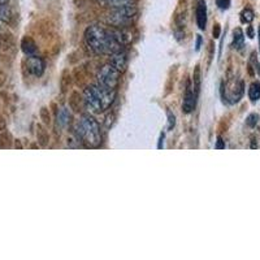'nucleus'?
Returning a JSON list of instances; mask_svg holds the SVG:
<instances>
[{"label":"nucleus","mask_w":260,"mask_h":260,"mask_svg":"<svg viewBox=\"0 0 260 260\" xmlns=\"http://www.w3.org/2000/svg\"><path fill=\"white\" fill-rule=\"evenodd\" d=\"M68 122H69V111L68 108L62 107V108H60L59 110V112H57V124H59L61 127H64Z\"/></svg>","instance_id":"obj_15"},{"label":"nucleus","mask_w":260,"mask_h":260,"mask_svg":"<svg viewBox=\"0 0 260 260\" xmlns=\"http://www.w3.org/2000/svg\"><path fill=\"white\" fill-rule=\"evenodd\" d=\"M26 69L30 74H32V76L41 77L42 74L45 73L46 64L42 57L30 55V56L26 59Z\"/></svg>","instance_id":"obj_7"},{"label":"nucleus","mask_w":260,"mask_h":260,"mask_svg":"<svg viewBox=\"0 0 260 260\" xmlns=\"http://www.w3.org/2000/svg\"><path fill=\"white\" fill-rule=\"evenodd\" d=\"M101 2L104 4V6L111 7V8H118V7L133 4L134 0H101Z\"/></svg>","instance_id":"obj_14"},{"label":"nucleus","mask_w":260,"mask_h":260,"mask_svg":"<svg viewBox=\"0 0 260 260\" xmlns=\"http://www.w3.org/2000/svg\"><path fill=\"white\" fill-rule=\"evenodd\" d=\"M257 120H259V116H257L256 113H251V115L247 117V120H246V124H247L248 126L254 127L255 125L257 124Z\"/></svg>","instance_id":"obj_18"},{"label":"nucleus","mask_w":260,"mask_h":260,"mask_svg":"<svg viewBox=\"0 0 260 260\" xmlns=\"http://www.w3.org/2000/svg\"><path fill=\"white\" fill-rule=\"evenodd\" d=\"M220 31H221V29H220V25L216 24L215 27H213V37H215V38H219Z\"/></svg>","instance_id":"obj_24"},{"label":"nucleus","mask_w":260,"mask_h":260,"mask_svg":"<svg viewBox=\"0 0 260 260\" xmlns=\"http://www.w3.org/2000/svg\"><path fill=\"white\" fill-rule=\"evenodd\" d=\"M247 34H248V36H250V38H252V37H254V30H252L251 26H248Z\"/></svg>","instance_id":"obj_26"},{"label":"nucleus","mask_w":260,"mask_h":260,"mask_svg":"<svg viewBox=\"0 0 260 260\" xmlns=\"http://www.w3.org/2000/svg\"><path fill=\"white\" fill-rule=\"evenodd\" d=\"M168 129H173L176 125V117L175 115L171 112V111H168Z\"/></svg>","instance_id":"obj_21"},{"label":"nucleus","mask_w":260,"mask_h":260,"mask_svg":"<svg viewBox=\"0 0 260 260\" xmlns=\"http://www.w3.org/2000/svg\"><path fill=\"white\" fill-rule=\"evenodd\" d=\"M116 90H110L101 85H91L83 91V101L91 112L101 113L108 110L115 102Z\"/></svg>","instance_id":"obj_2"},{"label":"nucleus","mask_w":260,"mask_h":260,"mask_svg":"<svg viewBox=\"0 0 260 260\" xmlns=\"http://www.w3.org/2000/svg\"><path fill=\"white\" fill-rule=\"evenodd\" d=\"M259 45H260V27H259Z\"/></svg>","instance_id":"obj_28"},{"label":"nucleus","mask_w":260,"mask_h":260,"mask_svg":"<svg viewBox=\"0 0 260 260\" xmlns=\"http://www.w3.org/2000/svg\"><path fill=\"white\" fill-rule=\"evenodd\" d=\"M231 3L232 0H216V6L219 7L220 9H222V11L229 8V7H231Z\"/></svg>","instance_id":"obj_19"},{"label":"nucleus","mask_w":260,"mask_h":260,"mask_svg":"<svg viewBox=\"0 0 260 260\" xmlns=\"http://www.w3.org/2000/svg\"><path fill=\"white\" fill-rule=\"evenodd\" d=\"M98 85L103 86L110 90H115L120 80V72L116 71L111 64L104 65L101 71L98 72Z\"/></svg>","instance_id":"obj_5"},{"label":"nucleus","mask_w":260,"mask_h":260,"mask_svg":"<svg viewBox=\"0 0 260 260\" xmlns=\"http://www.w3.org/2000/svg\"><path fill=\"white\" fill-rule=\"evenodd\" d=\"M215 148L216 150H224L225 148V143H224V141H222L221 138H217V142H216V146H215Z\"/></svg>","instance_id":"obj_22"},{"label":"nucleus","mask_w":260,"mask_h":260,"mask_svg":"<svg viewBox=\"0 0 260 260\" xmlns=\"http://www.w3.org/2000/svg\"><path fill=\"white\" fill-rule=\"evenodd\" d=\"M248 98L251 99L252 102H256L260 99V82L259 81H255L250 85V89H248Z\"/></svg>","instance_id":"obj_13"},{"label":"nucleus","mask_w":260,"mask_h":260,"mask_svg":"<svg viewBox=\"0 0 260 260\" xmlns=\"http://www.w3.org/2000/svg\"><path fill=\"white\" fill-rule=\"evenodd\" d=\"M21 48H22L24 53H26L27 56L34 55V53L37 52L36 42L32 41L31 38H29V37H25V38L22 39V42H21Z\"/></svg>","instance_id":"obj_10"},{"label":"nucleus","mask_w":260,"mask_h":260,"mask_svg":"<svg viewBox=\"0 0 260 260\" xmlns=\"http://www.w3.org/2000/svg\"><path fill=\"white\" fill-rule=\"evenodd\" d=\"M77 134L78 138H81L83 142H86L91 147H98L102 142L101 126L98 124L92 116L85 115L77 124Z\"/></svg>","instance_id":"obj_3"},{"label":"nucleus","mask_w":260,"mask_h":260,"mask_svg":"<svg viewBox=\"0 0 260 260\" xmlns=\"http://www.w3.org/2000/svg\"><path fill=\"white\" fill-rule=\"evenodd\" d=\"M110 64L112 65L113 68L116 69L117 72H124L127 67V57L126 53L122 52V51H118V52L112 53V56H111Z\"/></svg>","instance_id":"obj_9"},{"label":"nucleus","mask_w":260,"mask_h":260,"mask_svg":"<svg viewBox=\"0 0 260 260\" xmlns=\"http://www.w3.org/2000/svg\"><path fill=\"white\" fill-rule=\"evenodd\" d=\"M41 117L42 120H43V122L45 124H50V113H48V110L47 108H42L41 110Z\"/></svg>","instance_id":"obj_20"},{"label":"nucleus","mask_w":260,"mask_h":260,"mask_svg":"<svg viewBox=\"0 0 260 260\" xmlns=\"http://www.w3.org/2000/svg\"><path fill=\"white\" fill-rule=\"evenodd\" d=\"M241 20H242V22L250 24V22L254 20V12H252V9H250V8L243 9L242 13H241Z\"/></svg>","instance_id":"obj_17"},{"label":"nucleus","mask_w":260,"mask_h":260,"mask_svg":"<svg viewBox=\"0 0 260 260\" xmlns=\"http://www.w3.org/2000/svg\"><path fill=\"white\" fill-rule=\"evenodd\" d=\"M86 45L94 53H112L121 51V46L124 45L125 38L120 30L106 29L101 25H91L85 31Z\"/></svg>","instance_id":"obj_1"},{"label":"nucleus","mask_w":260,"mask_h":260,"mask_svg":"<svg viewBox=\"0 0 260 260\" xmlns=\"http://www.w3.org/2000/svg\"><path fill=\"white\" fill-rule=\"evenodd\" d=\"M202 43H203V39L201 36H197V42H195V50L199 51L202 47Z\"/></svg>","instance_id":"obj_23"},{"label":"nucleus","mask_w":260,"mask_h":260,"mask_svg":"<svg viewBox=\"0 0 260 260\" xmlns=\"http://www.w3.org/2000/svg\"><path fill=\"white\" fill-rule=\"evenodd\" d=\"M192 87H194L195 92L199 96V91H201V86H202V72L201 67L197 65L194 69V73H192Z\"/></svg>","instance_id":"obj_12"},{"label":"nucleus","mask_w":260,"mask_h":260,"mask_svg":"<svg viewBox=\"0 0 260 260\" xmlns=\"http://www.w3.org/2000/svg\"><path fill=\"white\" fill-rule=\"evenodd\" d=\"M137 15V8L134 4L129 6L118 7V8H112L111 13L107 17V22L113 26H122V25L129 24Z\"/></svg>","instance_id":"obj_4"},{"label":"nucleus","mask_w":260,"mask_h":260,"mask_svg":"<svg viewBox=\"0 0 260 260\" xmlns=\"http://www.w3.org/2000/svg\"><path fill=\"white\" fill-rule=\"evenodd\" d=\"M243 46H245V34L241 27H237L233 31V47L241 50Z\"/></svg>","instance_id":"obj_11"},{"label":"nucleus","mask_w":260,"mask_h":260,"mask_svg":"<svg viewBox=\"0 0 260 260\" xmlns=\"http://www.w3.org/2000/svg\"><path fill=\"white\" fill-rule=\"evenodd\" d=\"M37 137H38V142L41 143V146L46 147L48 143V134L47 132L41 126V125L37 126Z\"/></svg>","instance_id":"obj_16"},{"label":"nucleus","mask_w":260,"mask_h":260,"mask_svg":"<svg viewBox=\"0 0 260 260\" xmlns=\"http://www.w3.org/2000/svg\"><path fill=\"white\" fill-rule=\"evenodd\" d=\"M195 16H197V25H198L199 29H206V26H207V4L204 0H199Z\"/></svg>","instance_id":"obj_8"},{"label":"nucleus","mask_w":260,"mask_h":260,"mask_svg":"<svg viewBox=\"0 0 260 260\" xmlns=\"http://www.w3.org/2000/svg\"><path fill=\"white\" fill-rule=\"evenodd\" d=\"M164 138H166V136H164V134H160V138H159V145H157V148H159V150H161L162 148V145H164Z\"/></svg>","instance_id":"obj_25"},{"label":"nucleus","mask_w":260,"mask_h":260,"mask_svg":"<svg viewBox=\"0 0 260 260\" xmlns=\"http://www.w3.org/2000/svg\"><path fill=\"white\" fill-rule=\"evenodd\" d=\"M197 92H195L192 83L187 82L186 90H185V95H183V103H182V111L185 113H191L194 111L195 106H197Z\"/></svg>","instance_id":"obj_6"},{"label":"nucleus","mask_w":260,"mask_h":260,"mask_svg":"<svg viewBox=\"0 0 260 260\" xmlns=\"http://www.w3.org/2000/svg\"><path fill=\"white\" fill-rule=\"evenodd\" d=\"M8 2H9V0H0V6H6Z\"/></svg>","instance_id":"obj_27"}]
</instances>
